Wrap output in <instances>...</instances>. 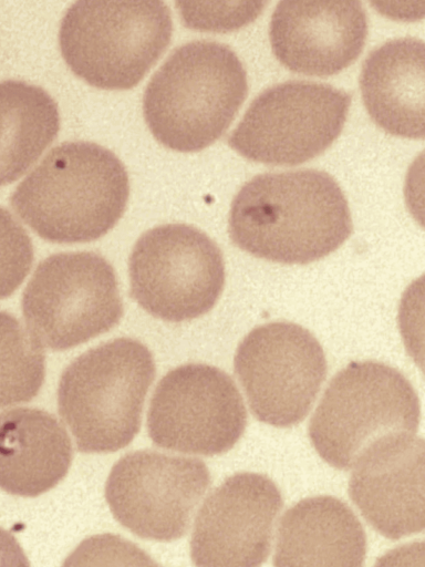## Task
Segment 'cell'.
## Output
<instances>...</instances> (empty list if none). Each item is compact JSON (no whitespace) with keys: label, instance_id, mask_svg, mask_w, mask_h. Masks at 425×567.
Here are the masks:
<instances>
[{"label":"cell","instance_id":"13","mask_svg":"<svg viewBox=\"0 0 425 567\" xmlns=\"http://www.w3.org/2000/svg\"><path fill=\"white\" fill-rule=\"evenodd\" d=\"M283 501L277 485L252 472L226 478L200 507L190 538L195 567H260L270 553Z\"/></svg>","mask_w":425,"mask_h":567},{"label":"cell","instance_id":"1","mask_svg":"<svg viewBox=\"0 0 425 567\" xmlns=\"http://www.w3.org/2000/svg\"><path fill=\"white\" fill-rule=\"evenodd\" d=\"M348 200L326 172L265 173L232 199L228 231L243 251L266 260L304 265L336 250L352 233Z\"/></svg>","mask_w":425,"mask_h":567},{"label":"cell","instance_id":"5","mask_svg":"<svg viewBox=\"0 0 425 567\" xmlns=\"http://www.w3.org/2000/svg\"><path fill=\"white\" fill-rule=\"evenodd\" d=\"M173 34L163 1H76L59 30L61 54L92 86H136L168 47Z\"/></svg>","mask_w":425,"mask_h":567},{"label":"cell","instance_id":"16","mask_svg":"<svg viewBox=\"0 0 425 567\" xmlns=\"http://www.w3.org/2000/svg\"><path fill=\"white\" fill-rule=\"evenodd\" d=\"M366 536L352 509L333 496L307 497L280 520L274 567H363Z\"/></svg>","mask_w":425,"mask_h":567},{"label":"cell","instance_id":"15","mask_svg":"<svg viewBox=\"0 0 425 567\" xmlns=\"http://www.w3.org/2000/svg\"><path fill=\"white\" fill-rule=\"evenodd\" d=\"M366 37L367 18L359 1H281L269 25L277 60L305 75L346 69L361 54Z\"/></svg>","mask_w":425,"mask_h":567},{"label":"cell","instance_id":"9","mask_svg":"<svg viewBox=\"0 0 425 567\" xmlns=\"http://www.w3.org/2000/svg\"><path fill=\"white\" fill-rule=\"evenodd\" d=\"M351 95L325 83L287 81L262 91L228 137L247 159L267 165L310 161L343 130Z\"/></svg>","mask_w":425,"mask_h":567},{"label":"cell","instance_id":"2","mask_svg":"<svg viewBox=\"0 0 425 567\" xmlns=\"http://www.w3.org/2000/svg\"><path fill=\"white\" fill-rule=\"evenodd\" d=\"M128 196V175L114 153L91 142H65L17 186L10 204L41 238L75 244L106 235Z\"/></svg>","mask_w":425,"mask_h":567},{"label":"cell","instance_id":"7","mask_svg":"<svg viewBox=\"0 0 425 567\" xmlns=\"http://www.w3.org/2000/svg\"><path fill=\"white\" fill-rule=\"evenodd\" d=\"M25 324L43 347H76L115 327L123 301L112 265L92 251L60 252L35 268L21 300Z\"/></svg>","mask_w":425,"mask_h":567},{"label":"cell","instance_id":"4","mask_svg":"<svg viewBox=\"0 0 425 567\" xmlns=\"http://www.w3.org/2000/svg\"><path fill=\"white\" fill-rule=\"evenodd\" d=\"M155 372L148 348L131 338L95 347L64 369L58 410L80 452L111 453L133 441Z\"/></svg>","mask_w":425,"mask_h":567},{"label":"cell","instance_id":"11","mask_svg":"<svg viewBox=\"0 0 425 567\" xmlns=\"http://www.w3.org/2000/svg\"><path fill=\"white\" fill-rule=\"evenodd\" d=\"M246 425V406L234 380L203 363L166 373L147 413L148 435L157 446L205 456L232 449Z\"/></svg>","mask_w":425,"mask_h":567},{"label":"cell","instance_id":"17","mask_svg":"<svg viewBox=\"0 0 425 567\" xmlns=\"http://www.w3.org/2000/svg\"><path fill=\"white\" fill-rule=\"evenodd\" d=\"M72 462L65 429L46 411L17 408L0 413V488L23 497L56 486Z\"/></svg>","mask_w":425,"mask_h":567},{"label":"cell","instance_id":"22","mask_svg":"<svg viewBox=\"0 0 425 567\" xmlns=\"http://www.w3.org/2000/svg\"><path fill=\"white\" fill-rule=\"evenodd\" d=\"M33 262V245L25 229L0 206V299L23 282Z\"/></svg>","mask_w":425,"mask_h":567},{"label":"cell","instance_id":"3","mask_svg":"<svg viewBox=\"0 0 425 567\" xmlns=\"http://www.w3.org/2000/svg\"><path fill=\"white\" fill-rule=\"evenodd\" d=\"M247 93L237 54L222 43L196 40L176 48L152 76L143 114L165 147L198 152L228 130Z\"/></svg>","mask_w":425,"mask_h":567},{"label":"cell","instance_id":"24","mask_svg":"<svg viewBox=\"0 0 425 567\" xmlns=\"http://www.w3.org/2000/svg\"><path fill=\"white\" fill-rule=\"evenodd\" d=\"M374 567H424V543L413 542L386 551Z\"/></svg>","mask_w":425,"mask_h":567},{"label":"cell","instance_id":"10","mask_svg":"<svg viewBox=\"0 0 425 567\" xmlns=\"http://www.w3.org/2000/svg\"><path fill=\"white\" fill-rule=\"evenodd\" d=\"M234 367L252 414L278 427L308 415L326 374L317 338L286 321L252 329L238 346Z\"/></svg>","mask_w":425,"mask_h":567},{"label":"cell","instance_id":"14","mask_svg":"<svg viewBox=\"0 0 425 567\" xmlns=\"http://www.w3.org/2000/svg\"><path fill=\"white\" fill-rule=\"evenodd\" d=\"M349 494L381 535L400 539L424 529V441L398 434L374 443L357 460Z\"/></svg>","mask_w":425,"mask_h":567},{"label":"cell","instance_id":"6","mask_svg":"<svg viewBox=\"0 0 425 567\" xmlns=\"http://www.w3.org/2000/svg\"><path fill=\"white\" fill-rule=\"evenodd\" d=\"M419 417L417 393L400 371L376 361L352 362L325 389L309 437L322 460L349 470L374 443L415 434Z\"/></svg>","mask_w":425,"mask_h":567},{"label":"cell","instance_id":"12","mask_svg":"<svg viewBox=\"0 0 425 567\" xmlns=\"http://www.w3.org/2000/svg\"><path fill=\"white\" fill-rule=\"evenodd\" d=\"M210 482L198 458L135 451L113 465L105 498L115 519L135 535L170 542L185 535Z\"/></svg>","mask_w":425,"mask_h":567},{"label":"cell","instance_id":"8","mask_svg":"<svg viewBox=\"0 0 425 567\" xmlns=\"http://www.w3.org/2000/svg\"><path fill=\"white\" fill-rule=\"evenodd\" d=\"M131 296L146 312L169 322L198 318L212 309L225 286L217 244L186 224L145 231L128 259Z\"/></svg>","mask_w":425,"mask_h":567},{"label":"cell","instance_id":"18","mask_svg":"<svg viewBox=\"0 0 425 567\" xmlns=\"http://www.w3.org/2000/svg\"><path fill=\"white\" fill-rule=\"evenodd\" d=\"M360 89L373 122L388 134L424 137V42L393 39L365 59Z\"/></svg>","mask_w":425,"mask_h":567},{"label":"cell","instance_id":"23","mask_svg":"<svg viewBox=\"0 0 425 567\" xmlns=\"http://www.w3.org/2000/svg\"><path fill=\"white\" fill-rule=\"evenodd\" d=\"M266 2H177L184 23L200 31H232L253 21Z\"/></svg>","mask_w":425,"mask_h":567},{"label":"cell","instance_id":"19","mask_svg":"<svg viewBox=\"0 0 425 567\" xmlns=\"http://www.w3.org/2000/svg\"><path fill=\"white\" fill-rule=\"evenodd\" d=\"M60 130L56 102L42 87L0 81V187L20 178Z\"/></svg>","mask_w":425,"mask_h":567},{"label":"cell","instance_id":"25","mask_svg":"<svg viewBox=\"0 0 425 567\" xmlns=\"http://www.w3.org/2000/svg\"><path fill=\"white\" fill-rule=\"evenodd\" d=\"M0 567H30L27 555L17 538L0 527Z\"/></svg>","mask_w":425,"mask_h":567},{"label":"cell","instance_id":"21","mask_svg":"<svg viewBox=\"0 0 425 567\" xmlns=\"http://www.w3.org/2000/svg\"><path fill=\"white\" fill-rule=\"evenodd\" d=\"M61 567H163L120 535L97 534L82 540Z\"/></svg>","mask_w":425,"mask_h":567},{"label":"cell","instance_id":"20","mask_svg":"<svg viewBox=\"0 0 425 567\" xmlns=\"http://www.w3.org/2000/svg\"><path fill=\"white\" fill-rule=\"evenodd\" d=\"M44 375L40 344L14 316L0 311V409L31 401Z\"/></svg>","mask_w":425,"mask_h":567}]
</instances>
